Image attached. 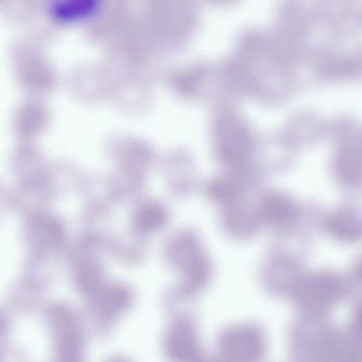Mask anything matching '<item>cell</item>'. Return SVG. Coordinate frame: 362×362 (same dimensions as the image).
Here are the masks:
<instances>
[{
	"instance_id": "obj_1",
	"label": "cell",
	"mask_w": 362,
	"mask_h": 362,
	"mask_svg": "<svg viewBox=\"0 0 362 362\" xmlns=\"http://www.w3.org/2000/svg\"><path fill=\"white\" fill-rule=\"evenodd\" d=\"M103 3V0H46V9L52 21L69 26L94 18Z\"/></svg>"
},
{
	"instance_id": "obj_2",
	"label": "cell",
	"mask_w": 362,
	"mask_h": 362,
	"mask_svg": "<svg viewBox=\"0 0 362 362\" xmlns=\"http://www.w3.org/2000/svg\"><path fill=\"white\" fill-rule=\"evenodd\" d=\"M223 351L240 359H253L262 349V338L258 330L252 327H240L226 334L222 342Z\"/></svg>"
},
{
	"instance_id": "obj_3",
	"label": "cell",
	"mask_w": 362,
	"mask_h": 362,
	"mask_svg": "<svg viewBox=\"0 0 362 362\" xmlns=\"http://www.w3.org/2000/svg\"><path fill=\"white\" fill-rule=\"evenodd\" d=\"M168 347L170 354L175 357H181L184 359L188 357L194 358V355L198 351V343L194 330L186 324H180L169 337Z\"/></svg>"
},
{
	"instance_id": "obj_4",
	"label": "cell",
	"mask_w": 362,
	"mask_h": 362,
	"mask_svg": "<svg viewBox=\"0 0 362 362\" xmlns=\"http://www.w3.org/2000/svg\"><path fill=\"white\" fill-rule=\"evenodd\" d=\"M307 286H309V289L311 290L313 306L319 304L326 305L332 302L339 291L337 281L328 276L319 277L313 281V284H308Z\"/></svg>"
},
{
	"instance_id": "obj_5",
	"label": "cell",
	"mask_w": 362,
	"mask_h": 362,
	"mask_svg": "<svg viewBox=\"0 0 362 362\" xmlns=\"http://www.w3.org/2000/svg\"><path fill=\"white\" fill-rule=\"evenodd\" d=\"M269 218L276 222L287 221L291 217L292 207L289 202L279 198L272 199L268 203Z\"/></svg>"
},
{
	"instance_id": "obj_6",
	"label": "cell",
	"mask_w": 362,
	"mask_h": 362,
	"mask_svg": "<svg viewBox=\"0 0 362 362\" xmlns=\"http://www.w3.org/2000/svg\"><path fill=\"white\" fill-rule=\"evenodd\" d=\"M351 226L353 224L347 220V218L346 221L344 222V216L334 218L329 223V226L334 230V234L338 235V236L344 237V238L353 236L354 233H355V230H353V226Z\"/></svg>"
}]
</instances>
